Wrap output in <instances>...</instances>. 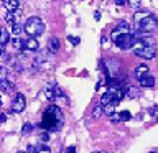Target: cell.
<instances>
[{"mask_svg":"<svg viewBox=\"0 0 158 153\" xmlns=\"http://www.w3.org/2000/svg\"><path fill=\"white\" fill-rule=\"evenodd\" d=\"M3 5H5V8H7L8 13H15V12H18L20 2H17V0H5Z\"/></svg>","mask_w":158,"mask_h":153,"instance_id":"cell-7","label":"cell"},{"mask_svg":"<svg viewBox=\"0 0 158 153\" xmlns=\"http://www.w3.org/2000/svg\"><path fill=\"white\" fill-rule=\"evenodd\" d=\"M7 120V115H5V114H0V122H5Z\"/></svg>","mask_w":158,"mask_h":153,"instance_id":"cell-32","label":"cell"},{"mask_svg":"<svg viewBox=\"0 0 158 153\" xmlns=\"http://www.w3.org/2000/svg\"><path fill=\"white\" fill-rule=\"evenodd\" d=\"M156 28H158V20L153 17V15L147 17L145 20H142L140 23H137V30H140L142 33H150Z\"/></svg>","mask_w":158,"mask_h":153,"instance_id":"cell-3","label":"cell"},{"mask_svg":"<svg viewBox=\"0 0 158 153\" xmlns=\"http://www.w3.org/2000/svg\"><path fill=\"white\" fill-rule=\"evenodd\" d=\"M150 12L148 10H138V12H135V15H133V20H135L137 23H140L142 20H145L147 17H150Z\"/></svg>","mask_w":158,"mask_h":153,"instance_id":"cell-12","label":"cell"},{"mask_svg":"<svg viewBox=\"0 0 158 153\" xmlns=\"http://www.w3.org/2000/svg\"><path fill=\"white\" fill-rule=\"evenodd\" d=\"M92 153H99V151H92Z\"/></svg>","mask_w":158,"mask_h":153,"instance_id":"cell-40","label":"cell"},{"mask_svg":"<svg viewBox=\"0 0 158 153\" xmlns=\"http://www.w3.org/2000/svg\"><path fill=\"white\" fill-rule=\"evenodd\" d=\"M135 43H137V38H135V35H132V33L120 35L118 39L115 41V44L120 49H130V48H133V44H135Z\"/></svg>","mask_w":158,"mask_h":153,"instance_id":"cell-4","label":"cell"},{"mask_svg":"<svg viewBox=\"0 0 158 153\" xmlns=\"http://www.w3.org/2000/svg\"><path fill=\"white\" fill-rule=\"evenodd\" d=\"M94 18H96V20H101V13L96 12V13H94Z\"/></svg>","mask_w":158,"mask_h":153,"instance_id":"cell-33","label":"cell"},{"mask_svg":"<svg viewBox=\"0 0 158 153\" xmlns=\"http://www.w3.org/2000/svg\"><path fill=\"white\" fill-rule=\"evenodd\" d=\"M133 48H135V54H137V56L145 58V59H153V58H155V54H156V49L155 48L143 46L142 41H138V39H137V43L133 44Z\"/></svg>","mask_w":158,"mask_h":153,"instance_id":"cell-2","label":"cell"},{"mask_svg":"<svg viewBox=\"0 0 158 153\" xmlns=\"http://www.w3.org/2000/svg\"><path fill=\"white\" fill-rule=\"evenodd\" d=\"M48 112L51 114V115L56 118V122H63V112H61V109L56 107V105H51L48 109Z\"/></svg>","mask_w":158,"mask_h":153,"instance_id":"cell-11","label":"cell"},{"mask_svg":"<svg viewBox=\"0 0 158 153\" xmlns=\"http://www.w3.org/2000/svg\"><path fill=\"white\" fill-rule=\"evenodd\" d=\"M5 20L10 23V25H15L17 22H15V13H7V17H5Z\"/></svg>","mask_w":158,"mask_h":153,"instance_id":"cell-24","label":"cell"},{"mask_svg":"<svg viewBox=\"0 0 158 153\" xmlns=\"http://www.w3.org/2000/svg\"><path fill=\"white\" fill-rule=\"evenodd\" d=\"M40 138H41L43 142H48V140H49V135H48L46 132H44V133H41V137H40Z\"/></svg>","mask_w":158,"mask_h":153,"instance_id":"cell-29","label":"cell"},{"mask_svg":"<svg viewBox=\"0 0 158 153\" xmlns=\"http://www.w3.org/2000/svg\"><path fill=\"white\" fill-rule=\"evenodd\" d=\"M25 107H27V97L23 96V94H17V97H15V101L12 104V112L13 114H20L25 110Z\"/></svg>","mask_w":158,"mask_h":153,"instance_id":"cell-5","label":"cell"},{"mask_svg":"<svg viewBox=\"0 0 158 153\" xmlns=\"http://www.w3.org/2000/svg\"><path fill=\"white\" fill-rule=\"evenodd\" d=\"M22 31H23V28L20 27L18 23H15V25H12V33L15 35V38H17V36H18V35L22 33Z\"/></svg>","mask_w":158,"mask_h":153,"instance_id":"cell-21","label":"cell"},{"mask_svg":"<svg viewBox=\"0 0 158 153\" xmlns=\"http://www.w3.org/2000/svg\"><path fill=\"white\" fill-rule=\"evenodd\" d=\"M99 153H107V151H99Z\"/></svg>","mask_w":158,"mask_h":153,"instance_id":"cell-37","label":"cell"},{"mask_svg":"<svg viewBox=\"0 0 158 153\" xmlns=\"http://www.w3.org/2000/svg\"><path fill=\"white\" fill-rule=\"evenodd\" d=\"M125 96L130 97V99H137L138 96H140V91H138L137 87H128L127 91H125Z\"/></svg>","mask_w":158,"mask_h":153,"instance_id":"cell-17","label":"cell"},{"mask_svg":"<svg viewBox=\"0 0 158 153\" xmlns=\"http://www.w3.org/2000/svg\"><path fill=\"white\" fill-rule=\"evenodd\" d=\"M0 89H2L3 92H7V94H12V92H15V84L13 82H8V81L0 82Z\"/></svg>","mask_w":158,"mask_h":153,"instance_id":"cell-14","label":"cell"},{"mask_svg":"<svg viewBox=\"0 0 158 153\" xmlns=\"http://www.w3.org/2000/svg\"><path fill=\"white\" fill-rule=\"evenodd\" d=\"M18 153H27V151H18Z\"/></svg>","mask_w":158,"mask_h":153,"instance_id":"cell-38","label":"cell"},{"mask_svg":"<svg viewBox=\"0 0 158 153\" xmlns=\"http://www.w3.org/2000/svg\"><path fill=\"white\" fill-rule=\"evenodd\" d=\"M44 96H46L49 101H54V94H53V89H51V87H46V89H44Z\"/></svg>","mask_w":158,"mask_h":153,"instance_id":"cell-23","label":"cell"},{"mask_svg":"<svg viewBox=\"0 0 158 153\" xmlns=\"http://www.w3.org/2000/svg\"><path fill=\"white\" fill-rule=\"evenodd\" d=\"M0 105H2V97H0Z\"/></svg>","mask_w":158,"mask_h":153,"instance_id":"cell-35","label":"cell"},{"mask_svg":"<svg viewBox=\"0 0 158 153\" xmlns=\"http://www.w3.org/2000/svg\"><path fill=\"white\" fill-rule=\"evenodd\" d=\"M31 130H33V125H31V123H25V125L22 127V133H23V135L31 133Z\"/></svg>","mask_w":158,"mask_h":153,"instance_id":"cell-22","label":"cell"},{"mask_svg":"<svg viewBox=\"0 0 158 153\" xmlns=\"http://www.w3.org/2000/svg\"><path fill=\"white\" fill-rule=\"evenodd\" d=\"M12 46H13V51L15 53H20L23 49V41L20 38H13L12 39Z\"/></svg>","mask_w":158,"mask_h":153,"instance_id":"cell-16","label":"cell"},{"mask_svg":"<svg viewBox=\"0 0 158 153\" xmlns=\"http://www.w3.org/2000/svg\"><path fill=\"white\" fill-rule=\"evenodd\" d=\"M102 109H104V114H106V115L112 117V115H114V110H115V105H114V104H110V105H106V107H102Z\"/></svg>","mask_w":158,"mask_h":153,"instance_id":"cell-19","label":"cell"},{"mask_svg":"<svg viewBox=\"0 0 158 153\" xmlns=\"http://www.w3.org/2000/svg\"><path fill=\"white\" fill-rule=\"evenodd\" d=\"M36 150H38V148L35 147V145H30V147L27 148V153H36Z\"/></svg>","mask_w":158,"mask_h":153,"instance_id":"cell-27","label":"cell"},{"mask_svg":"<svg viewBox=\"0 0 158 153\" xmlns=\"http://www.w3.org/2000/svg\"><path fill=\"white\" fill-rule=\"evenodd\" d=\"M118 117H120V122H127V120H130V118H132V115H130V112H128V110L120 112V114H118Z\"/></svg>","mask_w":158,"mask_h":153,"instance_id":"cell-20","label":"cell"},{"mask_svg":"<svg viewBox=\"0 0 158 153\" xmlns=\"http://www.w3.org/2000/svg\"><path fill=\"white\" fill-rule=\"evenodd\" d=\"M140 86H142V87H153V86H155V77H153L152 74L143 76V77L140 79Z\"/></svg>","mask_w":158,"mask_h":153,"instance_id":"cell-9","label":"cell"},{"mask_svg":"<svg viewBox=\"0 0 158 153\" xmlns=\"http://www.w3.org/2000/svg\"><path fill=\"white\" fill-rule=\"evenodd\" d=\"M127 5L128 7H132V8H140V2H127Z\"/></svg>","mask_w":158,"mask_h":153,"instance_id":"cell-26","label":"cell"},{"mask_svg":"<svg viewBox=\"0 0 158 153\" xmlns=\"http://www.w3.org/2000/svg\"><path fill=\"white\" fill-rule=\"evenodd\" d=\"M3 54H5V46H3V44H0V58H2Z\"/></svg>","mask_w":158,"mask_h":153,"instance_id":"cell-31","label":"cell"},{"mask_svg":"<svg viewBox=\"0 0 158 153\" xmlns=\"http://www.w3.org/2000/svg\"><path fill=\"white\" fill-rule=\"evenodd\" d=\"M23 31L27 33L30 38L40 36V35L44 31V23H43V20L38 18V17H30L27 22H25Z\"/></svg>","mask_w":158,"mask_h":153,"instance_id":"cell-1","label":"cell"},{"mask_svg":"<svg viewBox=\"0 0 158 153\" xmlns=\"http://www.w3.org/2000/svg\"><path fill=\"white\" fill-rule=\"evenodd\" d=\"M38 48L40 44L36 38H27L23 41V49H27V51H38Z\"/></svg>","mask_w":158,"mask_h":153,"instance_id":"cell-6","label":"cell"},{"mask_svg":"<svg viewBox=\"0 0 158 153\" xmlns=\"http://www.w3.org/2000/svg\"><path fill=\"white\" fill-rule=\"evenodd\" d=\"M48 51L49 53H58L59 51V39L58 38H49L48 39Z\"/></svg>","mask_w":158,"mask_h":153,"instance_id":"cell-10","label":"cell"},{"mask_svg":"<svg viewBox=\"0 0 158 153\" xmlns=\"http://www.w3.org/2000/svg\"><path fill=\"white\" fill-rule=\"evenodd\" d=\"M150 153H158V151H150Z\"/></svg>","mask_w":158,"mask_h":153,"instance_id":"cell-39","label":"cell"},{"mask_svg":"<svg viewBox=\"0 0 158 153\" xmlns=\"http://www.w3.org/2000/svg\"><path fill=\"white\" fill-rule=\"evenodd\" d=\"M8 41H10V33L3 27H0V44H3V46H5Z\"/></svg>","mask_w":158,"mask_h":153,"instance_id":"cell-15","label":"cell"},{"mask_svg":"<svg viewBox=\"0 0 158 153\" xmlns=\"http://www.w3.org/2000/svg\"><path fill=\"white\" fill-rule=\"evenodd\" d=\"M68 39H69L73 44H79V38H76V36H68Z\"/></svg>","mask_w":158,"mask_h":153,"instance_id":"cell-28","label":"cell"},{"mask_svg":"<svg viewBox=\"0 0 158 153\" xmlns=\"http://www.w3.org/2000/svg\"><path fill=\"white\" fill-rule=\"evenodd\" d=\"M104 114V109H102V105H96L92 109V117H96V118H99Z\"/></svg>","mask_w":158,"mask_h":153,"instance_id":"cell-18","label":"cell"},{"mask_svg":"<svg viewBox=\"0 0 158 153\" xmlns=\"http://www.w3.org/2000/svg\"><path fill=\"white\" fill-rule=\"evenodd\" d=\"M36 153H51V150H49V147H38Z\"/></svg>","mask_w":158,"mask_h":153,"instance_id":"cell-25","label":"cell"},{"mask_svg":"<svg viewBox=\"0 0 158 153\" xmlns=\"http://www.w3.org/2000/svg\"><path fill=\"white\" fill-rule=\"evenodd\" d=\"M148 71H150V69H148L147 64H138L133 72H135V77L138 79V81H140V79H142L143 76H147V74H148Z\"/></svg>","mask_w":158,"mask_h":153,"instance_id":"cell-8","label":"cell"},{"mask_svg":"<svg viewBox=\"0 0 158 153\" xmlns=\"http://www.w3.org/2000/svg\"><path fill=\"white\" fill-rule=\"evenodd\" d=\"M66 153H76V147H68L66 148Z\"/></svg>","mask_w":158,"mask_h":153,"instance_id":"cell-30","label":"cell"},{"mask_svg":"<svg viewBox=\"0 0 158 153\" xmlns=\"http://www.w3.org/2000/svg\"><path fill=\"white\" fill-rule=\"evenodd\" d=\"M115 3H117V5H125L127 2H122V0H117V2H115Z\"/></svg>","mask_w":158,"mask_h":153,"instance_id":"cell-34","label":"cell"},{"mask_svg":"<svg viewBox=\"0 0 158 153\" xmlns=\"http://www.w3.org/2000/svg\"><path fill=\"white\" fill-rule=\"evenodd\" d=\"M5 81L12 82V76H10V72H8L7 68L0 66V82H5Z\"/></svg>","mask_w":158,"mask_h":153,"instance_id":"cell-13","label":"cell"},{"mask_svg":"<svg viewBox=\"0 0 158 153\" xmlns=\"http://www.w3.org/2000/svg\"><path fill=\"white\" fill-rule=\"evenodd\" d=\"M155 110H156V112H158V105H156V107H155Z\"/></svg>","mask_w":158,"mask_h":153,"instance_id":"cell-36","label":"cell"}]
</instances>
